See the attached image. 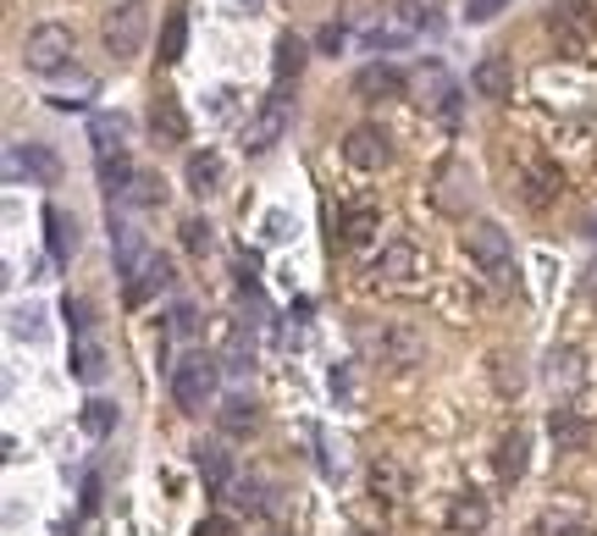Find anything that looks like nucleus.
Instances as JSON below:
<instances>
[{
    "instance_id": "38",
    "label": "nucleus",
    "mask_w": 597,
    "mask_h": 536,
    "mask_svg": "<svg viewBox=\"0 0 597 536\" xmlns=\"http://www.w3.org/2000/svg\"><path fill=\"white\" fill-rule=\"evenodd\" d=\"M332 399H337V403H360V388H354V366H332Z\"/></svg>"
},
{
    "instance_id": "26",
    "label": "nucleus",
    "mask_w": 597,
    "mask_h": 536,
    "mask_svg": "<svg viewBox=\"0 0 597 536\" xmlns=\"http://www.w3.org/2000/svg\"><path fill=\"white\" fill-rule=\"evenodd\" d=\"M194 465H199V476H205L211 487H227V476H233V459H227L222 442H199V448H194Z\"/></svg>"
},
{
    "instance_id": "9",
    "label": "nucleus",
    "mask_w": 597,
    "mask_h": 536,
    "mask_svg": "<svg viewBox=\"0 0 597 536\" xmlns=\"http://www.w3.org/2000/svg\"><path fill=\"white\" fill-rule=\"evenodd\" d=\"M354 95L360 100H399L404 95V72L393 61H371V67L354 72Z\"/></svg>"
},
{
    "instance_id": "5",
    "label": "nucleus",
    "mask_w": 597,
    "mask_h": 536,
    "mask_svg": "<svg viewBox=\"0 0 597 536\" xmlns=\"http://www.w3.org/2000/svg\"><path fill=\"white\" fill-rule=\"evenodd\" d=\"M376 354H382V366H388V371H415V366L427 360V338H421L415 327L393 321V327H382V332H376Z\"/></svg>"
},
{
    "instance_id": "28",
    "label": "nucleus",
    "mask_w": 597,
    "mask_h": 536,
    "mask_svg": "<svg viewBox=\"0 0 597 536\" xmlns=\"http://www.w3.org/2000/svg\"><path fill=\"white\" fill-rule=\"evenodd\" d=\"M298 67H304V39H298V33H277V61H272V72H277V95H283L288 78H298Z\"/></svg>"
},
{
    "instance_id": "46",
    "label": "nucleus",
    "mask_w": 597,
    "mask_h": 536,
    "mask_svg": "<svg viewBox=\"0 0 597 536\" xmlns=\"http://www.w3.org/2000/svg\"><path fill=\"white\" fill-rule=\"evenodd\" d=\"M587 238H597V216H593V222H587Z\"/></svg>"
},
{
    "instance_id": "15",
    "label": "nucleus",
    "mask_w": 597,
    "mask_h": 536,
    "mask_svg": "<svg viewBox=\"0 0 597 536\" xmlns=\"http://www.w3.org/2000/svg\"><path fill=\"white\" fill-rule=\"evenodd\" d=\"M183 177H188V188H194L199 199H211V194L222 188L227 166H222V155H216V149H194V155H188V172H183Z\"/></svg>"
},
{
    "instance_id": "22",
    "label": "nucleus",
    "mask_w": 597,
    "mask_h": 536,
    "mask_svg": "<svg viewBox=\"0 0 597 536\" xmlns=\"http://www.w3.org/2000/svg\"><path fill=\"white\" fill-rule=\"evenodd\" d=\"M283 128H288V106H283V100H266V111L249 123V149H272V144L283 138Z\"/></svg>"
},
{
    "instance_id": "36",
    "label": "nucleus",
    "mask_w": 597,
    "mask_h": 536,
    "mask_svg": "<svg viewBox=\"0 0 597 536\" xmlns=\"http://www.w3.org/2000/svg\"><path fill=\"white\" fill-rule=\"evenodd\" d=\"M39 321H45V310H11V332H17V338H28V343H39V338H45V327H39Z\"/></svg>"
},
{
    "instance_id": "37",
    "label": "nucleus",
    "mask_w": 597,
    "mask_h": 536,
    "mask_svg": "<svg viewBox=\"0 0 597 536\" xmlns=\"http://www.w3.org/2000/svg\"><path fill=\"white\" fill-rule=\"evenodd\" d=\"M459 183H464V166H443V177H438V205L443 211H459V194H453Z\"/></svg>"
},
{
    "instance_id": "24",
    "label": "nucleus",
    "mask_w": 597,
    "mask_h": 536,
    "mask_svg": "<svg viewBox=\"0 0 597 536\" xmlns=\"http://www.w3.org/2000/svg\"><path fill=\"white\" fill-rule=\"evenodd\" d=\"M526 454H531V437H526V431H509V437L498 442V476H503V481H520V476H526Z\"/></svg>"
},
{
    "instance_id": "44",
    "label": "nucleus",
    "mask_w": 597,
    "mask_h": 536,
    "mask_svg": "<svg viewBox=\"0 0 597 536\" xmlns=\"http://www.w3.org/2000/svg\"><path fill=\"white\" fill-rule=\"evenodd\" d=\"M498 6H503V0H470L464 17H470V22H487V17H498Z\"/></svg>"
},
{
    "instance_id": "41",
    "label": "nucleus",
    "mask_w": 597,
    "mask_h": 536,
    "mask_svg": "<svg viewBox=\"0 0 597 536\" xmlns=\"http://www.w3.org/2000/svg\"><path fill=\"white\" fill-rule=\"evenodd\" d=\"M570 532H576V515H559V509H554V515L537 520V536H570Z\"/></svg>"
},
{
    "instance_id": "2",
    "label": "nucleus",
    "mask_w": 597,
    "mask_h": 536,
    "mask_svg": "<svg viewBox=\"0 0 597 536\" xmlns=\"http://www.w3.org/2000/svg\"><path fill=\"white\" fill-rule=\"evenodd\" d=\"M78 56V39H72V28L67 22H39V28H28V39H22V67L28 72H61L67 61Z\"/></svg>"
},
{
    "instance_id": "39",
    "label": "nucleus",
    "mask_w": 597,
    "mask_h": 536,
    "mask_svg": "<svg viewBox=\"0 0 597 536\" xmlns=\"http://www.w3.org/2000/svg\"><path fill=\"white\" fill-rule=\"evenodd\" d=\"M343 45H349V28H343V22H326V28L315 33V50H326V56H337Z\"/></svg>"
},
{
    "instance_id": "7",
    "label": "nucleus",
    "mask_w": 597,
    "mask_h": 536,
    "mask_svg": "<svg viewBox=\"0 0 597 536\" xmlns=\"http://www.w3.org/2000/svg\"><path fill=\"white\" fill-rule=\"evenodd\" d=\"M343 160L360 166V172H376V166L393 160V144H388L382 128H349V138H343Z\"/></svg>"
},
{
    "instance_id": "1",
    "label": "nucleus",
    "mask_w": 597,
    "mask_h": 536,
    "mask_svg": "<svg viewBox=\"0 0 597 536\" xmlns=\"http://www.w3.org/2000/svg\"><path fill=\"white\" fill-rule=\"evenodd\" d=\"M464 244H470V261L481 266V276L492 288H515V244H509V233L498 222H476L464 233Z\"/></svg>"
},
{
    "instance_id": "23",
    "label": "nucleus",
    "mask_w": 597,
    "mask_h": 536,
    "mask_svg": "<svg viewBox=\"0 0 597 536\" xmlns=\"http://www.w3.org/2000/svg\"><path fill=\"white\" fill-rule=\"evenodd\" d=\"M22 166H28V177H39V183H56V177H61V160H56L45 144H28V149H17V155H11V177H17Z\"/></svg>"
},
{
    "instance_id": "34",
    "label": "nucleus",
    "mask_w": 597,
    "mask_h": 536,
    "mask_svg": "<svg viewBox=\"0 0 597 536\" xmlns=\"http://www.w3.org/2000/svg\"><path fill=\"white\" fill-rule=\"evenodd\" d=\"M371 233H376V211H349V216H343V238H349V244H365Z\"/></svg>"
},
{
    "instance_id": "10",
    "label": "nucleus",
    "mask_w": 597,
    "mask_h": 536,
    "mask_svg": "<svg viewBox=\"0 0 597 536\" xmlns=\"http://www.w3.org/2000/svg\"><path fill=\"white\" fill-rule=\"evenodd\" d=\"M542 382H548L554 393H576V388L587 382V360H581V349H554V354L542 360Z\"/></svg>"
},
{
    "instance_id": "8",
    "label": "nucleus",
    "mask_w": 597,
    "mask_h": 536,
    "mask_svg": "<svg viewBox=\"0 0 597 536\" xmlns=\"http://www.w3.org/2000/svg\"><path fill=\"white\" fill-rule=\"evenodd\" d=\"M470 89H476L481 100H515V67H509L503 56H481V61L470 67Z\"/></svg>"
},
{
    "instance_id": "11",
    "label": "nucleus",
    "mask_w": 597,
    "mask_h": 536,
    "mask_svg": "<svg viewBox=\"0 0 597 536\" xmlns=\"http://www.w3.org/2000/svg\"><path fill=\"white\" fill-rule=\"evenodd\" d=\"M415 89H421V106H427V111L453 117V100H459V89H453V78L443 72V61H427V67H421V78H415Z\"/></svg>"
},
{
    "instance_id": "30",
    "label": "nucleus",
    "mask_w": 597,
    "mask_h": 536,
    "mask_svg": "<svg viewBox=\"0 0 597 536\" xmlns=\"http://www.w3.org/2000/svg\"><path fill=\"white\" fill-rule=\"evenodd\" d=\"M45 227H50V255H56V261H72V250H78V227H72L56 205L45 211Z\"/></svg>"
},
{
    "instance_id": "43",
    "label": "nucleus",
    "mask_w": 597,
    "mask_h": 536,
    "mask_svg": "<svg viewBox=\"0 0 597 536\" xmlns=\"http://www.w3.org/2000/svg\"><path fill=\"white\" fill-rule=\"evenodd\" d=\"M194 536H238V532H233V520H222V515H216V520H199Z\"/></svg>"
},
{
    "instance_id": "29",
    "label": "nucleus",
    "mask_w": 597,
    "mask_h": 536,
    "mask_svg": "<svg viewBox=\"0 0 597 536\" xmlns=\"http://www.w3.org/2000/svg\"><path fill=\"white\" fill-rule=\"evenodd\" d=\"M183 50H188V17H183V11H166V28H160V61L172 67V61H183Z\"/></svg>"
},
{
    "instance_id": "6",
    "label": "nucleus",
    "mask_w": 597,
    "mask_h": 536,
    "mask_svg": "<svg viewBox=\"0 0 597 536\" xmlns=\"http://www.w3.org/2000/svg\"><path fill=\"white\" fill-rule=\"evenodd\" d=\"M548 28H554V39H559L565 50H581V45L593 39V28H597L593 0H559L554 17H548Z\"/></svg>"
},
{
    "instance_id": "14",
    "label": "nucleus",
    "mask_w": 597,
    "mask_h": 536,
    "mask_svg": "<svg viewBox=\"0 0 597 536\" xmlns=\"http://www.w3.org/2000/svg\"><path fill=\"white\" fill-rule=\"evenodd\" d=\"M487 498H476V493H459L453 504H448V536H481L487 532Z\"/></svg>"
},
{
    "instance_id": "13",
    "label": "nucleus",
    "mask_w": 597,
    "mask_h": 536,
    "mask_svg": "<svg viewBox=\"0 0 597 536\" xmlns=\"http://www.w3.org/2000/svg\"><path fill=\"white\" fill-rule=\"evenodd\" d=\"M149 134L160 138V144H183V138H188V117H183L177 95H155V106H149Z\"/></svg>"
},
{
    "instance_id": "31",
    "label": "nucleus",
    "mask_w": 597,
    "mask_h": 536,
    "mask_svg": "<svg viewBox=\"0 0 597 536\" xmlns=\"http://www.w3.org/2000/svg\"><path fill=\"white\" fill-rule=\"evenodd\" d=\"M249 366H255V338H249V332L238 327V332H233V338L222 343V371H233V377H244Z\"/></svg>"
},
{
    "instance_id": "4",
    "label": "nucleus",
    "mask_w": 597,
    "mask_h": 536,
    "mask_svg": "<svg viewBox=\"0 0 597 536\" xmlns=\"http://www.w3.org/2000/svg\"><path fill=\"white\" fill-rule=\"evenodd\" d=\"M145 33H149V17L139 6H117V11L106 17V28H100V39H106V50H111L117 61L139 56V50H145Z\"/></svg>"
},
{
    "instance_id": "42",
    "label": "nucleus",
    "mask_w": 597,
    "mask_h": 536,
    "mask_svg": "<svg viewBox=\"0 0 597 536\" xmlns=\"http://www.w3.org/2000/svg\"><path fill=\"white\" fill-rule=\"evenodd\" d=\"M172 332H177V338H194V310H188V304L172 310Z\"/></svg>"
},
{
    "instance_id": "47",
    "label": "nucleus",
    "mask_w": 597,
    "mask_h": 536,
    "mask_svg": "<svg viewBox=\"0 0 597 536\" xmlns=\"http://www.w3.org/2000/svg\"><path fill=\"white\" fill-rule=\"evenodd\" d=\"M123 6H139V0H123Z\"/></svg>"
},
{
    "instance_id": "16",
    "label": "nucleus",
    "mask_w": 597,
    "mask_h": 536,
    "mask_svg": "<svg viewBox=\"0 0 597 536\" xmlns=\"http://www.w3.org/2000/svg\"><path fill=\"white\" fill-rule=\"evenodd\" d=\"M111 250H117V271H123V276H134V271L145 266L149 255H155V250L145 244V233H139L134 222H117V233H111Z\"/></svg>"
},
{
    "instance_id": "17",
    "label": "nucleus",
    "mask_w": 597,
    "mask_h": 536,
    "mask_svg": "<svg viewBox=\"0 0 597 536\" xmlns=\"http://www.w3.org/2000/svg\"><path fill=\"white\" fill-rule=\"evenodd\" d=\"M548 437H554L559 454H581L593 431H587V420H581L576 409H554V415H548Z\"/></svg>"
},
{
    "instance_id": "33",
    "label": "nucleus",
    "mask_w": 597,
    "mask_h": 536,
    "mask_svg": "<svg viewBox=\"0 0 597 536\" xmlns=\"http://www.w3.org/2000/svg\"><path fill=\"white\" fill-rule=\"evenodd\" d=\"M492 388H498L503 399H515V393L526 388V377H520V366H515L509 354H492Z\"/></svg>"
},
{
    "instance_id": "40",
    "label": "nucleus",
    "mask_w": 597,
    "mask_h": 536,
    "mask_svg": "<svg viewBox=\"0 0 597 536\" xmlns=\"http://www.w3.org/2000/svg\"><path fill=\"white\" fill-rule=\"evenodd\" d=\"M183 244H188V250H211V222H205V216H188V222H183Z\"/></svg>"
},
{
    "instance_id": "32",
    "label": "nucleus",
    "mask_w": 597,
    "mask_h": 536,
    "mask_svg": "<svg viewBox=\"0 0 597 536\" xmlns=\"http://www.w3.org/2000/svg\"><path fill=\"white\" fill-rule=\"evenodd\" d=\"M78 420H84V431H89V437H106V431L117 426V403L89 399V403H84V415H78Z\"/></svg>"
},
{
    "instance_id": "45",
    "label": "nucleus",
    "mask_w": 597,
    "mask_h": 536,
    "mask_svg": "<svg viewBox=\"0 0 597 536\" xmlns=\"http://www.w3.org/2000/svg\"><path fill=\"white\" fill-rule=\"evenodd\" d=\"M587 293L597 299V261H593V271H587Z\"/></svg>"
},
{
    "instance_id": "3",
    "label": "nucleus",
    "mask_w": 597,
    "mask_h": 536,
    "mask_svg": "<svg viewBox=\"0 0 597 536\" xmlns=\"http://www.w3.org/2000/svg\"><path fill=\"white\" fill-rule=\"evenodd\" d=\"M216 371H222V360H211V354H188L183 366H172V403L183 415H205V403L216 399Z\"/></svg>"
},
{
    "instance_id": "21",
    "label": "nucleus",
    "mask_w": 597,
    "mask_h": 536,
    "mask_svg": "<svg viewBox=\"0 0 597 536\" xmlns=\"http://www.w3.org/2000/svg\"><path fill=\"white\" fill-rule=\"evenodd\" d=\"M72 377H78V382H100V377H106V349H100L95 332H89V338H72Z\"/></svg>"
},
{
    "instance_id": "20",
    "label": "nucleus",
    "mask_w": 597,
    "mask_h": 536,
    "mask_svg": "<svg viewBox=\"0 0 597 536\" xmlns=\"http://www.w3.org/2000/svg\"><path fill=\"white\" fill-rule=\"evenodd\" d=\"M255 420H261V409H255V399H244V393L222 399V409H216V426H222L227 437H249Z\"/></svg>"
},
{
    "instance_id": "19",
    "label": "nucleus",
    "mask_w": 597,
    "mask_h": 536,
    "mask_svg": "<svg viewBox=\"0 0 597 536\" xmlns=\"http://www.w3.org/2000/svg\"><path fill=\"white\" fill-rule=\"evenodd\" d=\"M415 266H421V255L404 244V238H393V244H382V255H376V276L382 282H404V276H415Z\"/></svg>"
},
{
    "instance_id": "25",
    "label": "nucleus",
    "mask_w": 597,
    "mask_h": 536,
    "mask_svg": "<svg viewBox=\"0 0 597 536\" xmlns=\"http://www.w3.org/2000/svg\"><path fill=\"white\" fill-rule=\"evenodd\" d=\"M117 199H123V205H134V211H155V205L166 199V183H160L155 172H134V183H128Z\"/></svg>"
},
{
    "instance_id": "35",
    "label": "nucleus",
    "mask_w": 597,
    "mask_h": 536,
    "mask_svg": "<svg viewBox=\"0 0 597 536\" xmlns=\"http://www.w3.org/2000/svg\"><path fill=\"white\" fill-rule=\"evenodd\" d=\"M61 310H67V327H72V338H89V332H95V310H89V299H67Z\"/></svg>"
},
{
    "instance_id": "48",
    "label": "nucleus",
    "mask_w": 597,
    "mask_h": 536,
    "mask_svg": "<svg viewBox=\"0 0 597 536\" xmlns=\"http://www.w3.org/2000/svg\"><path fill=\"white\" fill-rule=\"evenodd\" d=\"M354 536H371V532H354Z\"/></svg>"
},
{
    "instance_id": "18",
    "label": "nucleus",
    "mask_w": 597,
    "mask_h": 536,
    "mask_svg": "<svg viewBox=\"0 0 597 536\" xmlns=\"http://www.w3.org/2000/svg\"><path fill=\"white\" fill-rule=\"evenodd\" d=\"M371 493H376L382 504H399V498L410 493V470H404L399 459H388V454H382V459L371 465Z\"/></svg>"
},
{
    "instance_id": "12",
    "label": "nucleus",
    "mask_w": 597,
    "mask_h": 536,
    "mask_svg": "<svg viewBox=\"0 0 597 536\" xmlns=\"http://www.w3.org/2000/svg\"><path fill=\"white\" fill-rule=\"evenodd\" d=\"M128 117L123 111H95L89 117V144H95V155L100 160H111V155H123V144H128Z\"/></svg>"
},
{
    "instance_id": "27",
    "label": "nucleus",
    "mask_w": 597,
    "mask_h": 536,
    "mask_svg": "<svg viewBox=\"0 0 597 536\" xmlns=\"http://www.w3.org/2000/svg\"><path fill=\"white\" fill-rule=\"evenodd\" d=\"M166 282H172V266H166L160 255H149L145 266L128 276V299L139 304V299H149V293H155V288H166Z\"/></svg>"
}]
</instances>
